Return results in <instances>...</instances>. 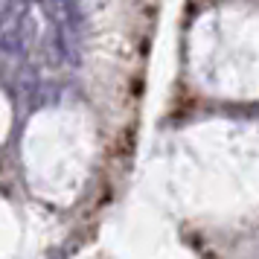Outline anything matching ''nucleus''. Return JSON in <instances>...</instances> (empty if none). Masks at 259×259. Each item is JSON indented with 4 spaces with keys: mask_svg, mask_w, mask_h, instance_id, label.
<instances>
[{
    "mask_svg": "<svg viewBox=\"0 0 259 259\" xmlns=\"http://www.w3.org/2000/svg\"><path fill=\"white\" fill-rule=\"evenodd\" d=\"M18 12H21V0H0V26L12 24Z\"/></svg>",
    "mask_w": 259,
    "mask_h": 259,
    "instance_id": "obj_1",
    "label": "nucleus"
}]
</instances>
